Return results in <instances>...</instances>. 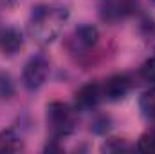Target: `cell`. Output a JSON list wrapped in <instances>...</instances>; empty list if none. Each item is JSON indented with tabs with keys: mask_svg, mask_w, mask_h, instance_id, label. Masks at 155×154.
<instances>
[{
	"mask_svg": "<svg viewBox=\"0 0 155 154\" xmlns=\"http://www.w3.org/2000/svg\"><path fill=\"white\" fill-rule=\"evenodd\" d=\"M134 147L126 142V140H123V138H108L105 143H103V147H101V151L103 152H117V151H132Z\"/></svg>",
	"mask_w": 155,
	"mask_h": 154,
	"instance_id": "cell-12",
	"label": "cell"
},
{
	"mask_svg": "<svg viewBox=\"0 0 155 154\" xmlns=\"http://www.w3.org/2000/svg\"><path fill=\"white\" fill-rule=\"evenodd\" d=\"M69 20V9L60 4H38L33 7L27 31L31 38L47 45L60 37L65 22Z\"/></svg>",
	"mask_w": 155,
	"mask_h": 154,
	"instance_id": "cell-1",
	"label": "cell"
},
{
	"mask_svg": "<svg viewBox=\"0 0 155 154\" xmlns=\"http://www.w3.org/2000/svg\"><path fill=\"white\" fill-rule=\"evenodd\" d=\"M108 123H110V120L105 118V116H101V118H97V120L94 121L92 129H94V132H107V131H108Z\"/></svg>",
	"mask_w": 155,
	"mask_h": 154,
	"instance_id": "cell-15",
	"label": "cell"
},
{
	"mask_svg": "<svg viewBox=\"0 0 155 154\" xmlns=\"http://www.w3.org/2000/svg\"><path fill=\"white\" fill-rule=\"evenodd\" d=\"M45 125L51 140H63L78 127V111L65 102H51L45 107Z\"/></svg>",
	"mask_w": 155,
	"mask_h": 154,
	"instance_id": "cell-2",
	"label": "cell"
},
{
	"mask_svg": "<svg viewBox=\"0 0 155 154\" xmlns=\"http://www.w3.org/2000/svg\"><path fill=\"white\" fill-rule=\"evenodd\" d=\"M103 85V96L105 100H110V102H119V100H124L130 91L134 89V80L130 75L126 73H117L112 75L105 80Z\"/></svg>",
	"mask_w": 155,
	"mask_h": 154,
	"instance_id": "cell-6",
	"label": "cell"
},
{
	"mask_svg": "<svg viewBox=\"0 0 155 154\" xmlns=\"http://www.w3.org/2000/svg\"><path fill=\"white\" fill-rule=\"evenodd\" d=\"M99 42V31L96 26L81 24L72 31V35L67 40V47L74 54H87L90 49H94Z\"/></svg>",
	"mask_w": 155,
	"mask_h": 154,
	"instance_id": "cell-4",
	"label": "cell"
},
{
	"mask_svg": "<svg viewBox=\"0 0 155 154\" xmlns=\"http://www.w3.org/2000/svg\"><path fill=\"white\" fill-rule=\"evenodd\" d=\"M49 73H51V64H49V58L45 54H33L25 65H24V71H22V82L25 85V89L29 91H36L40 89L47 78H49Z\"/></svg>",
	"mask_w": 155,
	"mask_h": 154,
	"instance_id": "cell-3",
	"label": "cell"
},
{
	"mask_svg": "<svg viewBox=\"0 0 155 154\" xmlns=\"http://www.w3.org/2000/svg\"><path fill=\"white\" fill-rule=\"evenodd\" d=\"M139 75H141V78H143L144 82H148V83L155 85V54L153 56H150V58L141 65Z\"/></svg>",
	"mask_w": 155,
	"mask_h": 154,
	"instance_id": "cell-14",
	"label": "cell"
},
{
	"mask_svg": "<svg viewBox=\"0 0 155 154\" xmlns=\"http://www.w3.org/2000/svg\"><path fill=\"white\" fill-rule=\"evenodd\" d=\"M139 9V0H99V16L116 24L132 16Z\"/></svg>",
	"mask_w": 155,
	"mask_h": 154,
	"instance_id": "cell-5",
	"label": "cell"
},
{
	"mask_svg": "<svg viewBox=\"0 0 155 154\" xmlns=\"http://www.w3.org/2000/svg\"><path fill=\"white\" fill-rule=\"evenodd\" d=\"M153 2H155V0H153Z\"/></svg>",
	"mask_w": 155,
	"mask_h": 154,
	"instance_id": "cell-16",
	"label": "cell"
},
{
	"mask_svg": "<svg viewBox=\"0 0 155 154\" xmlns=\"http://www.w3.org/2000/svg\"><path fill=\"white\" fill-rule=\"evenodd\" d=\"M139 109H141V113L146 120L155 121V85L146 89L139 96Z\"/></svg>",
	"mask_w": 155,
	"mask_h": 154,
	"instance_id": "cell-10",
	"label": "cell"
},
{
	"mask_svg": "<svg viewBox=\"0 0 155 154\" xmlns=\"http://www.w3.org/2000/svg\"><path fill=\"white\" fill-rule=\"evenodd\" d=\"M24 149H25L24 138H22V134L16 129L9 127V129L0 131V154L20 152Z\"/></svg>",
	"mask_w": 155,
	"mask_h": 154,
	"instance_id": "cell-9",
	"label": "cell"
},
{
	"mask_svg": "<svg viewBox=\"0 0 155 154\" xmlns=\"http://www.w3.org/2000/svg\"><path fill=\"white\" fill-rule=\"evenodd\" d=\"M103 100H105L103 85L96 83V82H90V83L83 85L81 89L76 91V94H74V109L79 111V113H87V111L96 109Z\"/></svg>",
	"mask_w": 155,
	"mask_h": 154,
	"instance_id": "cell-7",
	"label": "cell"
},
{
	"mask_svg": "<svg viewBox=\"0 0 155 154\" xmlns=\"http://www.w3.org/2000/svg\"><path fill=\"white\" fill-rule=\"evenodd\" d=\"M141 35L150 47H155V20L146 18L141 22Z\"/></svg>",
	"mask_w": 155,
	"mask_h": 154,
	"instance_id": "cell-13",
	"label": "cell"
},
{
	"mask_svg": "<svg viewBox=\"0 0 155 154\" xmlns=\"http://www.w3.org/2000/svg\"><path fill=\"white\" fill-rule=\"evenodd\" d=\"M24 45V37L18 29L15 27H4L0 31V51L5 56L16 54Z\"/></svg>",
	"mask_w": 155,
	"mask_h": 154,
	"instance_id": "cell-8",
	"label": "cell"
},
{
	"mask_svg": "<svg viewBox=\"0 0 155 154\" xmlns=\"http://www.w3.org/2000/svg\"><path fill=\"white\" fill-rule=\"evenodd\" d=\"M135 149L144 154H155V127H150L139 136Z\"/></svg>",
	"mask_w": 155,
	"mask_h": 154,
	"instance_id": "cell-11",
	"label": "cell"
}]
</instances>
